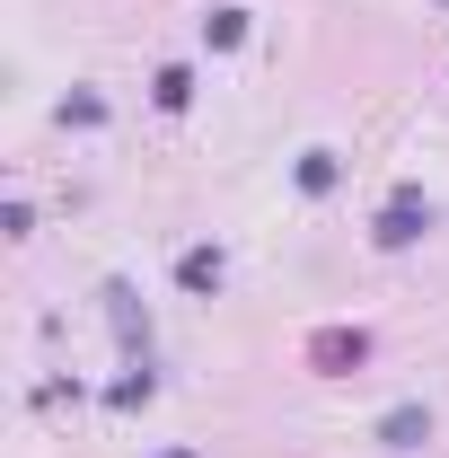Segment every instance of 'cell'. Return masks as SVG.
Wrapping results in <instances>:
<instances>
[{
    "label": "cell",
    "mask_w": 449,
    "mask_h": 458,
    "mask_svg": "<svg viewBox=\"0 0 449 458\" xmlns=\"http://www.w3.org/2000/svg\"><path fill=\"white\" fill-rule=\"evenodd\" d=\"M423 432H432V414H423V405H396L388 423H379V441H388V450H414Z\"/></svg>",
    "instance_id": "cell-1"
},
{
    "label": "cell",
    "mask_w": 449,
    "mask_h": 458,
    "mask_svg": "<svg viewBox=\"0 0 449 458\" xmlns=\"http://www.w3.org/2000/svg\"><path fill=\"white\" fill-rule=\"evenodd\" d=\"M185 283H194V291H212V283H221V256H203V247H194V256H185Z\"/></svg>",
    "instance_id": "cell-2"
}]
</instances>
